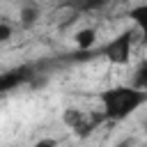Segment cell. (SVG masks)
Instances as JSON below:
<instances>
[{
    "label": "cell",
    "mask_w": 147,
    "mask_h": 147,
    "mask_svg": "<svg viewBox=\"0 0 147 147\" xmlns=\"http://www.w3.org/2000/svg\"><path fill=\"white\" fill-rule=\"evenodd\" d=\"M99 99H101V106H103V117L119 122V119L133 115L147 101V92H140L133 85H117V87L101 92Z\"/></svg>",
    "instance_id": "6da1fadb"
},
{
    "label": "cell",
    "mask_w": 147,
    "mask_h": 147,
    "mask_svg": "<svg viewBox=\"0 0 147 147\" xmlns=\"http://www.w3.org/2000/svg\"><path fill=\"white\" fill-rule=\"evenodd\" d=\"M131 46H133V32H122L115 39H110L103 48V55L113 64H126L131 60Z\"/></svg>",
    "instance_id": "7a4b0ae2"
},
{
    "label": "cell",
    "mask_w": 147,
    "mask_h": 147,
    "mask_svg": "<svg viewBox=\"0 0 147 147\" xmlns=\"http://www.w3.org/2000/svg\"><path fill=\"white\" fill-rule=\"evenodd\" d=\"M34 76H37V74H32L30 67L11 69V71H7V74L0 76V90H2V92H9V90H14V87H18V85H23V83H30Z\"/></svg>",
    "instance_id": "3957f363"
},
{
    "label": "cell",
    "mask_w": 147,
    "mask_h": 147,
    "mask_svg": "<svg viewBox=\"0 0 147 147\" xmlns=\"http://www.w3.org/2000/svg\"><path fill=\"white\" fill-rule=\"evenodd\" d=\"M129 18H133V23L138 25V30L142 34V44H147V2L131 7L129 9Z\"/></svg>",
    "instance_id": "277c9868"
},
{
    "label": "cell",
    "mask_w": 147,
    "mask_h": 147,
    "mask_svg": "<svg viewBox=\"0 0 147 147\" xmlns=\"http://www.w3.org/2000/svg\"><path fill=\"white\" fill-rule=\"evenodd\" d=\"M74 41H76V46H78L80 53L92 51V46L96 44V30L94 28H83V30H78L74 34Z\"/></svg>",
    "instance_id": "5b68a950"
},
{
    "label": "cell",
    "mask_w": 147,
    "mask_h": 147,
    "mask_svg": "<svg viewBox=\"0 0 147 147\" xmlns=\"http://www.w3.org/2000/svg\"><path fill=\"white\" fill-rule=\"evenodd\" d=\"M62 119H64V124H67L69 129H85V126H87V124H85V115H83V110H78V108H67L64 115H62ZM85 133H87V129H85Z\"/></svg>",
    "instance_id": "8992f818"
},
{
    "label": "cell",
    "mask_w": 147,
    "mask_h": 147,
    "mask_svg": "<svg viewBox=\"0 0 147 147\" xmlns=\"http://www.w3.org/2000/svg\"><path fill=\"white\" fill-rule=\"evenodd\" d=\"M39 16H41V9H39L37 5H25V7H21V11H18V18H21L23 25H32V23H37Z\"/></svg>",
    "instance_id": "52a82bcc"
},
{
    "label": "cell",
    "mask_w": 147,
    "mask_h": 147,
    "mask_svg": "<svg viewBox=\"0 0 147 147\" xmlns=\"http://www.w3.org/2000/svg\"><path fill=\"white\" fill-rule=\"evenodd\" d=\"M133 87L140 90V92H147V60L136 69L133 74Z\"/></svg>",
    "instance_id": "ba28073f"
},
{
    "label": "cell",
    "mask_w": 147,
    "mask_h": 147,
    "mask_svg": "<svg viewBox=\"0 0 147 147\" xmlns=\"http://www.w3.org/2000/svg\"><path fill=\"white\" fill-rule=\"evenodd\" d=\"M11 25L7 23V21H0V41H9L11 39Z\"/></svg>",
    "instance_id": "9c48e42d"
},
{
    "label": "cell",
    "mask_w": 147,
    "mask_h": 147,
    "mask_svg": "<svg viewBox=\"0 0 147 147\" xmlns=\"http://www.w3.org/2000/svg\"><path fill=\"white\" fill-rule=\"evenodd\" d=\"M32 147H57V140L55 138H39Z\"/></svg>",
    "instance_id": "30bf717a"
}]
</instances>
